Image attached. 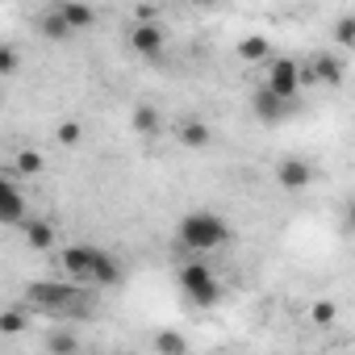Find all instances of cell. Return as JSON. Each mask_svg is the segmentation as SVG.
<instances>
[{
	"label": "cell",
	"mask_w": 355,
	"mask_h": 355,
	"mask_svg": "<svg viewBox=\"0 0 355 355\" xmlns=\"http://www.w3.org/2000/svg\"><path fill=\"white\" fill-rule=\"evenodd\" d=\"M175 234H180V243H184V247H193V251H214V247H222V243L230 239V222H226L222 214L193 209V214H184V218H180Z\"/></svg>",
	"instance_id": "3957f363"
},
{
	"label": "cell",
	"mask_w": 355,
	"mask_h": 355,
	"mask_svg": "<svg viewBox=\"0 0 355 355\" xmlns=\"http://www.w3.org/2000/svg\"><path fill=\"white\" fill-rule=\"evenodd\" d=\"M180 288H184V297H189L193 305H201V309H209V305L222 301V280H218L214 268L201 263V259H193V263L180 268Z\"/></svg>",
	"instance_id": "277c9868"
},
{
	"label": "cell",
	"mask_w": 355,
	"mask_h": 355,
	"mask_svg": "<svg viewBox=\"0 0 355 355\" xmlns=\"http://www.w3.org/2000/svg\"><path fill=\"white\" fill-rule=\"evenodd\" d=\"M117 355H121V351H117ZM125 355H134V351H125Z\"/></svg>",
	"instance_id": "d4e9b609"
},
{
	"label": "cell",
	"mask_w": 355,
	"mask_h": 355,
	"mask_svg": "<svg viewBox=\"0 0 355 355\" xmlns=\"http://www.w3.org/2000/svg\"><path fill=\"white\" fill-rule=\"evenodd\" d=\"M155 355H189V334H180V330H155Z\"/></svg>",
	"instance_id": "4fadbf2b"
},
{
	"label": "cell",
	"mask_w": 355,
	"mask_h": 355,
	"mask_svg": "<svg viewBox=\"0 0 355 355\" xmlns=\"http://www.w3.org/2000/svg\"><path fill=\"white\" fill-rule=\"evenodd\" d=\"M13 167L21 171V175H42V167H46V159H42V150H17V159H13Z\"/></svg>",
	"instance_id": "2e32d148"
},
{
	"label": "cell",
	"mask_w": 355,
	"mask_h": 355,
	"mask_svg": "<svg viewBox=\"0 0 355 355\" xmlns=\"http://www.w3.org/2000/svg\"><path fill=\"white\" fill-rule=\"evenodd\" d=\"M21 234H26V243H30L34 251H55V226H51V222L26 218V222H21Z\"/></svg>",
	"instance_id": "30bf717a"
},
{
	"label": "cell",
	"mask_w": 355,
	"mask_h": 355,
	"mask_svg": "<svg viewBox=\"0 0 355 355\" xmlns=\"http://www.w3.org/2000/svg\"><path fill=\"white\" fill-rule=\"evenodd\" d=\"M26 326H30V318H26V309H21V305L0 309V334H21Z\"/></svg>",
	"instance_id": "e0dca14e"
},
{
	"label": "cell",
	"mask_w": 355,
	"mask_h": 355,
	"mask_svg": "<svg viewBox=\"0 0 355 355\" xmlns=\"http://www.w3.org/2000/svg\"><path fill=\"white\" fill-rule=\"evenodd\" d=\"M313 80H322V84H330V88H338L343 80H347V59L343 55H313Z\"/></svg>",
	"instance_id": "9c48e42d"
},
{
	"label": "cell",
	"mask_w": 355,
	"mask_h": 355,
	"mask_svg": "<svg viewBox=\"0 0 355 355\" xmlns=\"http://www.w3.org/2000/svg\"><path fill=\"white\" fill-rule=\"evenodd\" d=\"M42 34H46V38H71V30L63 26L59 9H46V13H42Z\"/></svg>",
	"instance_id": "d6986e66"
},
{
	"label": "cell",
	"mask_w": 355,
	"mask_h": 355,
	"mask_svg": "<svg viewBox=\"0 0 355 355\" xmlns=\"http://www.w3.org/2000/svg\"><path fill=\"white\" fill-rule=\"evenodd\" d=\"M239 55H243L247 63H263V59L272 55V46H268V38L251 34V38H243V42H239Z\"/></svg>",
	"instance_id": "9a60e30c"
},
{
	"label": "cell",
	"mask_w": 355,
	"mask_h": 355,
	"mask_svg": "<svg viewBox=\"0 0 355 355\" xmlns=\"http://www.w3.org/2000/svg\"><path fill=\"white\" fill-rule=\"evenodd\" d=\"M26 301L34 309H46V313H88V288L71 284V280H34L26 288Z\"/></svg>",
	"instance_id": "7a4b0ae2"
},
{
	"label": "cell",
	"mask_w": 355,
	"mask_h": 355,
	"mask_svg": "<svg viewBox=\"0 0 355 355\" xmlns=\"http://www.w3.org/2000/svg\"><path fill=\"white\" fill-rule=\"evenodd\" d=\"M30 214H26V197L13 180L0 175V226H21Z\"/></svg>",
	"instance_id": "8992f818"
},
{
	"label": "cell",
	"mask_w": 355,
	"mask_h": 355,
	"mask_svg": "<svg viewBox=\"0 0 355 355\" xmlns=\"http://www.w3.org/2000/svg\"><path fill=\"white\" fill-rule=\"evenodd\" d=\"M80 138H84V125H80V121H59V125H55V142L76 146Z\"/></svg>",
	"instance_id": "ffe728a7"
},
{
	"label": "cell",
	"mask_w": 355,
	"mask_h": 355,
	"mask_svg": "<svg viewBox=\"0 0 355 355\" xmlns=\"http://www.w3.org/2000/svg\"><path fill=\"white\" fill-rule=\"evenodd\" d=\"M159 125H163V117H159V109H155V105H138V109H134V134L155 138V134H159Z\"/></svg>",
	"instance_id": "5bb4252c"
},
{
	"label": "cell",
	"mask_w": 355,
	"mask_h": 355,
	"mask_svg": "<svg viewBox=\"0 0 355 355\" xmlns=\"http://www.w3.org/2000/svg\"><path fill=\"white\" fill-rule=\"evenodd\" d=\"M130 46H134V55H142V59H163V30H159V21H150V26H134L130 30Z\"/></svg>",
	"instance_id": "52a82bcc"
},
{
	"label": "cell",
	"mask_w": 355,
	"mask_h": 355,
	"mask_svg": "<svg viewBox=\"0 0 355 355\" xmlns=\"http://www.w3.org/2000/svg\"><path fill=\"white\" fill-rule=\"evenodd\" d=\"M59 268H63V276H67L71 284H80V288H88V284L109 288V284L121 280V263H117L105 247H92V243L63 247V251H59Z\"/></svg>",
	"instance_id": "6da1fadb"
},
{
	"label": "cell",
	"mask_w": 355,
	"mask_h": 355,
	"mask_svg": "<svg viewBox=\"0 0 355 355\" xmlns=\"http://www.w3.org/2000/svg\"><path fill=\"white\" fill-rule=\"evenodd\" d=\"M13 71H17V51H13L9 42H0V80L13 76Z\"/></svg>",
	"instance_id": "cb8c5ba5"
},
{
	"label": "cell",
	"mask_w": 355,
	"mask_h": 355,
	"mask_svg": "<svg viewBox=\"0 0 355 355\" xmlns=\"http://www.w3.org/2000/svg\"><path fill=\"white\" fill-rule=\"evenodd\" d=\"M251 105H255V117H259V121H280V117H288V105H280L268 88H255Z\"/></svg>",
	"instance_id": "7c38bea8"
},
{
	"label": "cell",
	"mask_w": 355,
	"mask_h": 355,
	"mask_svg": "<svg viewBox=\"0 0 355 355\" xmlns=\"http://www.w3.org/2000/svg\"><path fill=\"white\" fill-rule=\"evenodd\" d=\"M276 180H280V189H288V193H301V189H309L313 171H309V163H305V159H280V167H276Z\"/></svg>",
	"instance_id": "ba28073f"
},
{
	"label": "cell",
	"mask_w": 355,
	"mask_h": 355,
	"mask_svg": "<svg viewBox=\"0 0 355 355\" xmlns=\"http://www.w3.org/2000/svg\"><path fill=\"white\" fill-rule=\"evenodd\" d=\"M280 105H288L293 109V101L301 96V63L297 59H272V67H268V84H263Z\"/></svg>",
	"instance_id": "5b68a950"
},
{
	"label": "cell",
	"mask_w": 355,
	"mask_h": 355,
	"mask_svg": "<svg viewBox=\"0 0 355 355\" xmlns=\"http://www.w3.org/2000/svg\"><path fill=\"white\" fill-rule=\"evenodd\" d=\"M55 9H59L63 26H67L71 34H80V30L96 26V9H88V5H71V0H63V5H55Z\"/></svg>",
	"instance_id": "8fae6325"
},
{
	"label": "cell",
	"mask_w": 355,
	"mask_h": 355,
	"mask_svg": "<svg viewBox=\"0 0 355 355\" xmlns=\"http://www.w3.org/2000/svg\"><path fill=\"white\" fill-rule=\"evenodd\" d=\"M334 38H338V46H355V13H343V17H338Z\"/></svg>",
	"instance_id": "7402d4cb"
},
{
	"label": "cell",
	"mask_w": 355,
	"mask_h": 355,
	"mask_svg": "<svg viewBox=\"0 0 355 355\" xmlns=\"http://www.w3.org/2000/svg\"><path fill=\"white\" fill-rule=\"evenodd\" d=\"M309 318H313L318 326H330V322L338 318V309H334V301H318V305L309 309Z\"/></svg>",
	"instance_id": "603a6c76"
},
{
	"label": "cell",
	"mask_w": 355,
	"mask_h": 355,
	"mask_svg": "<svg viewBox=\"0 0 355 355\" xmlns=\"http://www.w3.org/2000/svg\"><path fill=\"white\" fill-rule=\"evenodd\" d=\"M180 142L184 146H209V125L205 121H184L180 125Z\"/></svg>",
	"instance_id": "ac0fdd59"
},
{
	"label": "cell",
	"mask_w": 355,
	"mask_h": 355,
	"mask_svg": "<svg viewBox=\"0 0 355 355\" xmlns=\"http://www.w3.org/2000/svg\"><path fill=\"white\" fill-rule=\"evenodd\" d=\"M46 351H51V355H76L80 343H76V334H51V338H46Z\"/></svg>",
	"instance_id": "44dd1931"
}]
</instances>
